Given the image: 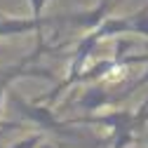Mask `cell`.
I'll return each instance as SVG.
<instances>
[{
  "instance_id": "cell-3",
  "label": "cell",
  "mask_w": 148,
  "mask_h": 148,
  "mask_svg": "<svg viewBox=\"0 0 148 148\" xmlns=\"http://www.w3.org/2000/svg\"><path fill=\"white\" fill-rule=\"evenodd\" d=\"M110 5L113 0H101L97 7H89V10H80V12H71V14H61V24L66 26H75L82 31H94L110 12Z\"/></svg>"
},
{
  "instance_id": "cell-4",
  "label": "cell",
  "mask_w": 148,
  "mask_h": 148,
  "mask_svg": "<svg viewBox=\"0 0 148 148\" xmlns=\"http://www.w3.org/2000/svg\"><path fill=\"white\" fill-rule=\"evenodd\" d=\"M118 94L108 92L103 85H94V87H87L82 92V97L78 99V108L85 110V113H99L101 108L110 106V103H118Z\"/></svg>"
},
{
  "instance_id": "cell-2",
  "label": "cell",
  "mask_w": 148,
  "mask_h": 148,
  "mask_svg": "<svg viewBox=\"0 0 148 148\" xmlns=\"http://www.w3.org/2000/svg\"><path fill=\"white\" fill-rule=\"evenodd\" d=\"M49 24H61V14L57 16H0V38H12V35H26V33H42Z\"/></svg>"
},
{
  "instance_id": "cell-7",
  "label": "cell",
  "mask_w": 148,
  "mask_h": 148,
  "mask_svg": "<svg viewBox=\"0 0 148 148\" xmlns=\"http://www.w3.org/2000/svg\"><path fill=\"white\" fill-rule=\"evenodd\" d=\"M146 82H148V71L143 73V75H141V78H139L136 82H132V85H129V87H127L125 92H120V94H118V99H125V97H129V94H134V92H136L139 87H143Z\"/></svg>"
},
{
  "instance_id": "cell-9",
  "label": "cell",
  "mask_w": 148,
  "mask_h": 148,
  "mask_svg": "<svg viewBox=\"0 0 148 148\" xmlns=\"http://www.w3.org/2000/svg\"><path fill=\"white\" fill-rule=\"evenodd\" d=\"M146 143H148V136H146Z\"/></svg>"
},
{
  "instance_id": "cell-1",
  "label": "cell",
  "mask_w": 148,
  "mask_h": 148,
  "mask_svg": "<svg viewBox=\"0 0 148 148\" xmlns=\"http://www.w3.org/2000/svg\"><path fill=\"white\" fill-rule=\"evenodd\" d=\"M7 99L12 103V108H16L19 113L33 122V125H38L42 132L47 134H59V136H66V139H89L85 134H80L75 125H71L68 120H59L57 115H54V110L49 106H45L42 101H33V99H24L19 92H14V89H7Z\"/></svg>"
},
{
  "instance_id": "cell-8",
  "label": "cell",
  "mask_w": 148,
  "mask_h": 148,
  "mask_svg": "<svg viewBox=\"0 0 148 148\" xmlns=\"http://www.w3.org/2000/svg\"><path fill=\"white\" fill-rule=\"evenodd\" d=\"M49 0H28V7H31V16H42L45 7H47Z\"/></svg>"
},
{
  "instance_id": "cell-6",
  "label": "cell",
  "mask_w": 148,
  "mask_h": 148,
  "mask_svg": "<svg viewBox=\"0 0 148 148\" xmlns=\"http://www.w3.org/2000/svg\"><path fill=\"white\" fill-rule=\"evenodd\" d=\"M47 139H45V132L40 129V132H31V134H26L24 139H19V141H14L10 148H38L40 143H45Z\"/></svg>"
},
{
  "instance_id": "cell-5",
  "label": "cell",
  "mask_w": 148,
  "mask_h": 148,
  "mask_svg": "<svg viewBox=\"0 0 148 148\" xmlns=\"http://www.w3.org/2000/svg\"><path fill=\"white\" fill-rule=\"evenodd\" d=\"M129 16H132V24H134V35L148 38V5H143L139 12L129 14Z\"/></svg>"
}]
</instances>
